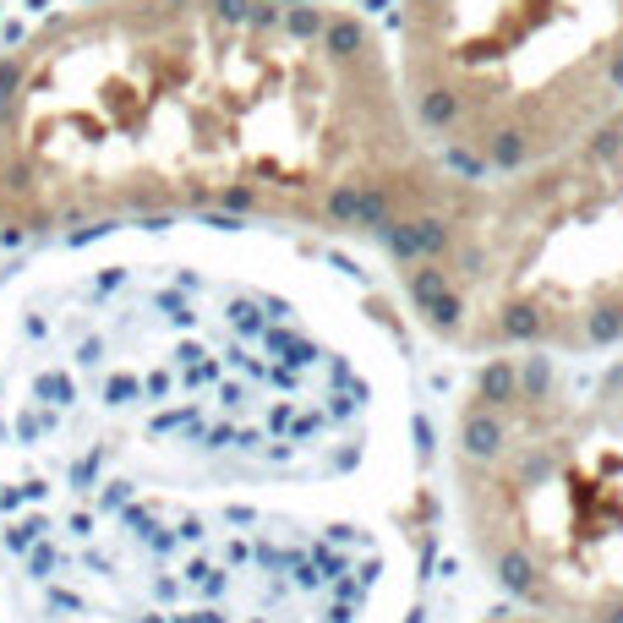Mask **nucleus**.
<instances>
[{
	"label": "nucleus",
	"instance_id": "1",
	"mask_svg": "<svg viewBox=\"0 0 623 623\" xmlns=\"http://www.w3.org/2000/svg\"><path fill=\"white\" fill-rule=\"evenodd\" d=\"M372 400L224 224L0 273V623H323L362 585Z\"/></svg>",
	"mask_w": 623,
	"mask_h": 623
},
{
	"label": "nucleus",
	"instance_id": "2",
	"mask_svg": "<svg viewBox=\"0 0 623 623\" xmlns=\"http://www.w3.org/2000/svg\"><path fill=\"white\" fill-rule=\"evenodd\" d=\"M340 0H77L0 50V246L143 224L394 241L443 186Z\"/></svg>",
	"mask_w": 623,
	"mask_h": 623
},
{
	"label": "nucleus",
	"instance_id": "3",
	"mask_svg": "<svg viewBox=\"0 0 623 623\" xmlns=\"http://www.w3.org/2000/svg\"><path fill=\"white\" fill-rule=\"evenodd\" d=\"M416 323L465 356L623 345V99L509 175H443L383 241Z\"/></svg>",
	"mask_w": 623,
	"mask_h": 623
},
{
	"label": "nucleus",
	"instance_id": "4",
	"mask_svg": "<svg viewBox=\"0 0 623 623\" xmlns=\"http://www.w3.org/2000/svg\"><path fill=\"white\" fill-rule=\"evenodd\" d=\"M449 492L514 607L623 623V345L481 362L449 416Z\"/></svg>",
	"mask_w": 623,
	"mask_h": 623
},
{
	"label": "nucleus",
	"instance_id": "5",
	"mask_svg": "<svg viewBox=\"0 0 623 623\" xmlns=\"http://www.w3.org/2000/svg\"><path fill=\"white\" fill-rule=\"evenodd\" d=\"M389 50L427 154L509 175L623 99V0H400Z\"/></svg>",
	"mask_w": 623,
	"mask_h": 623
},
{
	"label": "nucleus",
	"instance_id": "6",
	"mask_svg": "<svg viewBox=\"0 0 623 623\" xmlns=\"http://www.w3.org/2000/svg\"><path fill=\"white\" fill-rule=\"evenodd\" d=\"M481 623H569V618H547V612H530V607H503V612H492Z\"/></svg>",
	"mask_w": 623,
	"mask_h": 623
}]
</instances>
